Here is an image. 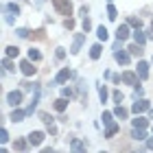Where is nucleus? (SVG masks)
<instances>
[{
	"label": "nucleus",
	"mask_w": 153,
	"mask_h": 153,
	"mask_svg": "<svg viewBox=\"0 0 153 153\" xmlns=\"http://www.w3.org/2000/svg\"><path fill=\"white\" fill-rule=\"evenodd\" d=\"M53 4H55V9H57L61 16H72V2L70 0H53Z\"/></svg>",
	"instance_id": "1"
},
{
	"label": "nucleus",
	"mask_w": 153,
	"mask_h": 153,
	"mask_svg": "<svg viewBox=\"0 0 153 153\" xmlns=\"http://www.w3.org/2000/svg\"><path fill=\"white\" fill-rule=\"evenodd\" d=\"M20 70H22V74H26V76H33L37 72V68L33 66L31 59H24V61H20Z\"/></svg>",
	"instance_id": "2"
},
{
	"label": "nucleus",
	"mask_w": 153,
	"mask_h": 153,
	"mask_svg": "<svg viewBox=\"0 0 153 153\" xmlns=\"http://www.w3.org/2000/svg\"><path fill=\"white\" fill-rule=\"evenodd\" d=\"M2 9H4L7 13H9V16H7V22H9V24L13 22V16H16V18L20 16V7H18V4H13V2H9V4H4Z\"/></svg>",
	"instance_id": "3"
},
{
	"label": "nucleus",
	"mask_w": 153,
	"mask_h": 153,
	"mask_svg": "<svg viewBox=\"0 0 153 153\" xmlns=\"http://www.w3.org/2000/svg\"><path fill=\"white\" fill-rule=\"evenodd\" d=\"M7 103H9L11 107H18L20 103H22V92H18V90L9 92V94H7Z\"/></svg>",
	"instance_id": "4"
},
{
	"label": "nucleus",
	"mask_w": 153,
	"mask_h": 153,
	"mask_svg": "<svg viewBox=\"0 0 153 153\" xmlns=\"http://www.w3.org/2000/svg\"><path fill=\"white\" fill-rule=\"evenodd\" d=\"M149 109H151L149 101L140 99V101H136V103H134V107H131V112H134V114H142V112H149Z\"/></svg>",
	"instance_id": "5"
},
{
	"label": "nucleus",
	"mask_w": 153,
	"mask_h": 153,
	"mask_svg": "<svg viewBox=\"0 0 153 153\" xmlns=\"http://www.w3.org/2000/svg\"><path fill=\"white\" fill-rule=\"evenodd\" d=\"M114 59L118 61V64L127 66V64H129V53H125L123 48H114Z\"/></svg>",
	"instance_id": "6"
},
{
	"label": "nucleus",
	"mask_w": 153,
	"mask_h": 153,
	"mask_svg": "<svg viewBox=\"0 0 153 153\" xmlns=\"http://www.w3.org/2000/svg\"><path fill=\"white\" fill-rule=\"evenodd\" d=\"M120 76H123V83H127V85H138V72L127 70V72H123Z\"/></svg>",
	"instance_id": "7"
},
{
	"label": "nucleus",
	"mask_w": 153,
	"mask_h": 153,
	"mask_svg": "<svg viewBox=\"0 0 153 153\" xmlns=\"http://www.w3.org/2000/svg\"><path fill=\"white\" fill-rule=\"evenodd\" d=\"M129 35H131V33H129V24H120V26L116 29V39H118V42H125Z\"/></svg>",
	"instance_id": "8"
},
{
	"label": "nucleus",
	"mask_w": 153,
	"mask_h": 153,
	"mask_svg": "<svg viewBox=\"0 0 153 153\" xmlns=\"http://www.w3.org/2000/svg\"><path fill=\"white\" fill-rule=\"evenodd\" d=\"M83 42H85V35H83V33H76V35H74V39H72V48H70V53H79L81 51V44H83Z\"/></svg>",
	"instance_id": "9"
},
{
	"label": "nucleus",
	"mask_w": 153,
	"mask_h": 153,
	"mask_svg": "<svg viewBox=\"0 0 153 153\" xmlns=\"http://www.w3.org/2000/svg\"><path fill=\"white\" fill-rule=\"evenodd\" d=\"M42 140H44V131H31L29 134V142L33 144V147L42 144Z\"/></svg>",
	"instance_id": "10"
},
{
	"label": "nucleus",
	"mask_w": 153,
	"mask_h": 153,
	"mask_svg": "<svg viewBox=\"0 0 153 153\" xmlns=\"http://www.w3.org/2000/svg\"><path fill=\"white\" fill-rule=\"evenodd\" d=\"M70 76H72V72L68 70V68H61V70L57 72V76H55V83H66Z\"/></svg>",
	"instance_id": "11"
},
{
	"label": "nucleus",
	"mask_w": 153,
	"mask_h": 153,
	"mask_svg": "<svg viewBox=\"0 0 153 153\" xmlns=\"http://www.w3.org/2000/svg\"><path fill=\"white\" fill-rule=\"evenodd\" d=\"M105 138H114L116 134H118V129H120V125H118L116 120H112V123H109V125H105Z\"/></svg>",
	"instance_id": "12"
},
{
	"label": "nucleus",
	"mask_w": 153,
	"mask_h": 153,
	"mask_svg": "<svg viewBox=\"0 0 153 153\" xmlns=\"http://www.w3.org/2000/svg\"><path fill=\"white\" fill-rule=\"evenodd\" d=\"M138 76L144 81V79H149V64L147 61H138Z\"/></svg>",
	"instance_id": "13"
},
{
	"label": "nucleus",
	"mask_w": 153,
	"mask_h": 153,
	"mask_svg": "<svg viewBox=\"0 0 153 153\" xmlns=\"http://www.w3.org/2000/svg\"><path fill=\"white\" fill-rule=\"evenodd\" d=\"M147 37H149V35H144L140 29H136V31H134V42H136V44L144 46V44H147Z\"/></svg>",
	"instance_id": "14"
},
{
	"label": "nucleus",
	"mask_w": 153,
	"mask_h": 153,
	"mask_svg": "<svg viewBox=\"0 0 153 153\" xmlns=\"http://www.w3.org/2000/svg\"><path fill=\"white\" fill-rule=\"evenodd\" d=\"M24 116H29V114H26V112H22V109H13L11 120H13V123H22V120H24Z\"/></svg>",
	"instance_id": "15"
},
{
	"label": "nucleus",
	"mask_w": 153,
	"mask_h": 153,
	"mask_svg": "<svg viewBox=\"0 0 153 153\" xmlns=\"http://www.w3.org/2000/svg\"><path fill=\"white\" fill-rule=\"evenodd\" d=\"M114 116H116V118H120V120H125V118L129 116V112H127L125 107H120V103H118V105H116V109H114Z\"/></svg>",
	"instance_id": "16"
},
{
	"label": "nucleus",
	"mask_w": 153,
	"mask_h": 153,
	"mask_svg": "<svg viewBox=\"0 0 153 153\" xmlns=\"http://www.w3.org/2000/svg\"><path fill=\"white\" fill-rule=\"evenodd\" d=\"M66 107H68L66 96H61V99H57V101H55V109H57V112H66Z\"/></svg>",
	"instance_id": "17"
},
{
	"label": "nucleus",
	"mask_w": 153,
	"mask_h": 153,
	"mask_svg": "<svg viewBox=\"0 0 153 153\" xmlns=\"http://www.w3.org/2000/svg\"><path fill=\"white\" fill-rule=\"evenodd\" d=\"M131 138H136V140H147V134H144V129L134 127V131H131Z\"/></svg>",
	"instance_id": "18"
},
{
	"label": "nucleus",
	"mask_w": 153,
	"mask_h": 153,
	"mask_svg": "<svg viewBox=\"0 0 153 153\" xmlns=\"http://www.w3.org/2000/svg\"><path fill=\"white\" fill-rule=\"evenodd\" d=\"M127 51H129L131 55H134V57H142V53H144V51H142V46H140V44H131V46L127 48Z\"/></svg>",
	"instance_id": "19"
},
{
	"label": "nucleus",
	"mask_w": 153,
	"mask_h": 153,
	"mask_svg": "<svg viewBox=\"0 0 153 153\" xmlns=\"http://www.w3.org/2000/svg\"><path fill=\"white\" fill-rule=\"evenodd\" d=\"M147 125H149V120H147V118H144V116H138V114H136L134 127H140V129H144V127H147Z\"/></svg>",
	"instance_id": "20"
},
{
	"label": "nucleus",
	"mask_w": 153,
	"mask_h": 153,
	"mask_svg": "<svg viewBox=\"0 0 153 153\" xmlns=\"http://www.w3.org/2000/svg\"><path fill=\"white\" fill-rule=\"evenodd\" d=\"M4 53H7V57L13 59V57H18V55H20V48H18V46H7Z\"/></svg>",
	"instance_id": "21"
},
{
	"label": "nucleus",
	"mask_w": 153,
	"mask_h": 153,
	"mask_svg": "<svg viewBox=\"0 0 153 153\" xmlns=\"http://www.w3.org/2000/svg\"><path fill=\"white\" fill-rule=\"evenodd\" d=\"M101 51H103L101 44H94L92 48H90V57H92V59H99V57H101Z\"/></svg>",
	"instance_id": "22"
},
{
	"label": "nucleus",
	"mask_w": 153,
	"mask_h": 153,
	"mask_svg": "<svg viewBox=\"0 0 153 153\" xmlns=\"http://www.w3.org/2000/svg\"><path fill=\"white\" fill-rule=\"evenodd\" d=\"M2 68H4V72H13V70H16V68H13L11 57H4V59H2Z\"/></svg>",
	"instance_id": "23"
},
{
	"label": "nucleus",
	"mask_w": 153,
	"mask_h": 153,
	"mask_svg": "<svg viewBox=\"0 0 153 153\" xmlns=\"http://www.w3.org/2000/svg\"><path fill=\"white\" fill-rule=\"evenodd\" d=\"M127 24H129V26H134V29H140V26H142V20L131 16V18H127Z\"/></svg>",
	"instance_id": "24"
},
{
	"label": "nucleus",
	"mask_w": 153,
	"mask_h": 153,
	"mask_svg": "<svg viewBox=\"0 0 153 153\" xmlns=\"http://www.w3.org/2000/svg\"><path fill=\"white\" fill-rule=\"evenodd\" d=\"M29 59L31 61H39L42 59V53L37 51V48H31V51H29Z\"/></svg>",
	"instance_id": "25"
},
{
	"label": "nucleus",
	"mask_w": 153,
	"mask_h": 153,
	"mask_svg": "<svg viewBox=\"0 0 153 153\" xmlns=\"http://www.w3.org/2000/svg\"><path fill=\"white\" fill-rule=\"evenodd\" d=\"M96 35H99V39L101 42H105L109 35H107V29H105V26H99V29H96Z\"/></svg>",
	"instance_id": "26"
},
{
	"label": "nucleus",
	"mask_w": 153,
	"mask_h": 153,
	"mask_svg": "<svg viewBox=\"0 0 153 153\" xmlns=\"http://www.w3.org/2000/svg\"><path fill=\"white\" fill-rule=\"evenodd\" d=\"M31 37H33V39H46V31H44V29H37V31L31 33Z\"/></svg>",
	"instance_id": "27"
},
{
	"label": "nucleus",
	"mask_w": 153,
	"mask_h": 153,
	"mask_svg": "<svg viewBox=\"0 0 153 153\" xmlns=\"http://www.w3.org/2000/svg\"><path fill=\"white\" fill-rule=\"evenodd\" d=\"M70 147H72V151H83V149H85V142H83V140H72Z\"/></svg>",
	"instance_id": "28"
},
{
	"label": "nucleus",
	"mask_w": 153,
	"mask_h": 153,
	"mask_svg": "<svg viewBox=\"0 0 153 153\" xmlns=\"http://www.w3.org/2000/svg\"><path fill=\"white\" fill-rule=\"evenodd\" d=\"M107 18H109V20H116V18H118V11H116V7H114V4H109V7H107Z\"/></svg>",
	"instance_id": "29"
},
{
	"label": "nucleus",
	"mask_w": 153,
	"mask_h": 153,
	"mask_svg": "<svg viewBox=\"0 0 153 153\" xmlns=\"http://www.w3.org/2000/svg\"><path fill=\"white\" fill-rule=\"evenodd\" d=\"M99 99H101V103L107 101V88L105 85H99Z\"/></svg>",
	"instance_id": "30"
},
{
	"label": "nucleus",
	"mask_w": 153,
	"mask_h": 153,
	"mask_svg": "<svg viewBox=\"0 0 153 153\" xmlns=\"http://www.w3.org/2000/svg\"><path fill=\"white\" fill-rule=\"evenodd\" d=\"M37 116L42 118V123H46V125H53V116H51V114H46V112H39Z\"/></svg>",
	"instance_id": "31"
},
{
	"label": "nucleus",
	"mask_w": 153,
	"mask_h": 153,
	"mask_svg": "<svg viewBox=\"0 0 153 153\" xmlns=\"http://www.w3.org/2000/svg\"><path fill=\"white\" fill-rule=\"evenodd\" d=\"M0 142H2V144L9 142V131H7V129H0Z\"/></svg>",
	"instance_id": "32"
},
{
	"label": "nucleus",
	"mask_w": 153,
	"mask_h": 153,
	"mask_svg": "<svg viewBox=\"0 0 153 153\" xmlns=\"http://www.w3.org/2000/svg\"><path fill=\"white\" fill-rule=\"evenodd\" d=\"M16 33H18V37H31V31L29 29H18Z\"/></svg>",
	"instance_id": "33"
},
{
	"label": "nucleus",
	"mask_w": 153,
	"mask_h": 153,
	"mask_svg": "<svg viewBox=\"0 0 153 153\" xmlns=\"http://www.w3.org/2000/svg\"><path fill=\"white\" fill-rule=\"evenodd\" d=\"M13 147H16L18 151H24V149H26V140H16V144H13Z\"/></svg>",
	"instance_id": "34"
},
{
	"label": "nucleus",
	"mask_w": 153,
	"mask_h": 153,
	"mask_svg": "<svg viewBox=\"0 0 153 153\" xmlns=\"http://www.w3.org/2000/svg\"><path fill=\"white\" fill-rule=\"evenodd\" d=\"M64 26H66L68 31H72V29H74V20H72V18H66V22H64Z\"/></svg>",
	"instance_id": "35"
},
{
	"label": "nucleus",
	"mask_w": 153,
	"mask_h": 153,
	"mask_svg": "<svg viewBox=\"0 0 153 153\" xmlns=\"http://www.w3.org/2000/svg\"><path fill=\"white\" fill-rule=\"evenodd\" d=\"M112 99H114L116 103H120V101H123V92H120V90H114V94H112Z\"/></svg>",
	"instance_id": "36"
},
{
	"label": "nucleus",
	"mask_w": 153,
	"mask_h": 153,
	"mask_svg": "<svg viewBox=\"0 0 153 153\" xmlns=\"http://www.w3.org/2000/svg\"><path fill=\"white\" fill-rule=\"evenodd\" d=\"M90 29H92V22H90V20H88V18H83V31H85V33H88Z\"/></svg>",
	"instance_id": "37"
},
{
	"label": "nucleus",
	"mask_w": 153,
	"mask_h": 153,
	"mask_svg": "<svg viewBox=\"0 0 153 153\" xmlns=\"http://www.w3.org/2000/svg\"><path fill=\"white\" fill-rule=\"evenodd\" d=\"M55 57H57V59L61 61V59L66 57V51H64V48H57V53H55Z\"/></svg>",
	"instance_id": "38"
},
{
	"label": "nucleus",
	"mask_w": 153,
	"mask_h": 153,
	"mask_svg": "<svg viewBox=\"0 0 153 153\" xmlns=\"http://www.w3.org/2000/svg\"><path fill=\"white\" fill-rule=\"evenodd\" d=\"M72 94H74V92H72L70 88H64V90H61V96H66V99H70Z\"/></svg>",
	"instance_id": "39"
},
{
	"label": "nucleus",
	"mask_w": 153,
	"mask_h": 153,
	"mask_svg": "<svg viewBox=\"0 0 153 153\" xmlns=\"http://www.w3.org/2000/svg\"><path fill=\"white\" fill-rule=\"evenodd\" d=\"M22 90H26V92H29V90H33V83H29V81H24V83H22Z\"/></svg>",
	"instance_id": "40"
},
{
	"label": "nucleus",
	"mask_w": 153,
	"mask_h": 153,
	"mask_svg": "<svg viewBox=\"0 0 153 153\" xmlns=\"http://www.w3.org/2000/svg\"><path fill=\"white\" fill-rule=\"evenodd\" d=\"M134 94H136V99H140L144 92H142V88H138V85H136V92H134Z\"/></svg>",
	"instance_id": "41"
},
{
	"label": "nucleus",
	"mask_w": 153,
	"mask_h": 153,
	"mask_svg": "<svg viewBox=\"0 0 153 153\" xmlns=\"http://www.w3.org/2000/svg\"><path fill=\"white\" fill-rule=\"evenodd\" d=\"M147 147H149V149L153 151V138H149V140H147Z\"/></svg>",
	"instance_id": "42"
},
{
	"label": "nucleus",
	"mask_w": 153,
	"mask_h": 153,
	"mask_svg": "<svg viewBox=\"0 0 153 153\" xmlns=\"http://www.w3.org/2000/svg\"><path fill=\"white\" fill-rule=\"evenodd\" d=\"M149 37L153 39V22H151V31H149Z\"/></svg>",
	"instance_id": "43"
},
{
	"label": "nucleus",
	"mask_w": 153,
	"mask_h": 153,
	"mask_svg": "<svg viewBox=\"0 0 153 153\" xmlns=\"http://www.w3.org/2000/svg\"><path fill=\"white\" fill-rule=\"evenodd\" d=\"M149 116H151V118H153V107H151V109H149Z\"/></svg>",
	"instance_id": "44"
},
{
	"label": "nucleus",
	"mask_w": 153,
	"mask_h": 153,
	"mask_svg": "<svg viewBox=\"0 0 153 153\" xmlns=\"http://www.w3.org/2000/svg\"><path fill=\"white\" fill-rule=\"evenodd\" d=\"M109 2H114V0H109Z\"/></svg>",
	"instance_id": "45"
}]
</instances>
